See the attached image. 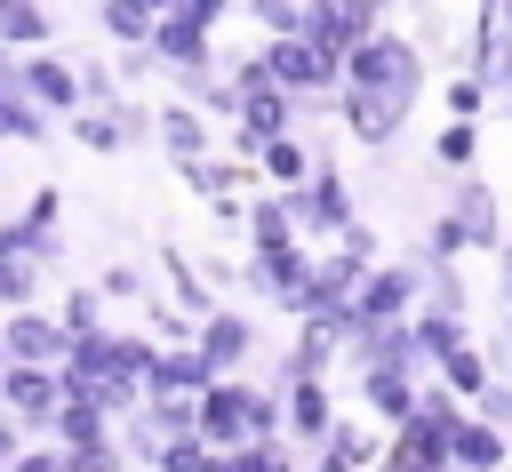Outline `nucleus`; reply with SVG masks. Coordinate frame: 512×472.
Returning a JSON list of instances; mask_svg holds the SVG:
<instances>
[{
	"label": "nucleus",
	"instance_id": "1",
	"mask_svg": "<svg viewBox=\"0 0 512 472\" xmlns=\"http://www.w3.org/2000/svg\"><path fill=\"white\" fill-rule=\"evenodd\" d=\"M336 88H360L368 104H384L392 128H408V112L424 104V48L408 32H392V24H376L368 40L344 48V80Z\"/></svg>",
	"mask_w": 512,
	"mask_h": 472
},
{
	"label": "nucleus",
	"instance_id": "2",
	"mask_svg": "<svg viewBox=\"0 0 512 472\" xmlns=\"http://www.w3.org/2000/svg\"><path fill=\"white\" fill-rule=\"evenodd\" d=\"M192 432L208 440V448H240V440H272L280 432V392L264 384V376H216L200 400H192Z\"/></svg>",
	"mask_w": 512,
	"mask_h": 472
},
{
	"label": "nucleus",
	"instance_id": "3",
	"mask_svg": "<svg viewBox=\"0 0 512 472\" xmlns=\"http://www.w3.org/2000/svg\"><path fill=\"white\" fill-rule=\"evenodd\" d=\"M312 152H320V160H312V176H304V184H288L280 200H288V216H296V240H304V248H328V240L360 216V200H352V176L328 160V144H312Z\"/></svg>",
	"mask_w": 512,
	"mask_h": 472
},
{
	"label": "nucleus",
	"instance_id": "4",
	"mask_svg": "<svg viewBox=\"0 0 512 472\" xmlns=\"http://www.w3.org/2000/svg\"><path fill=\"white\" fill-rule=\"evenodd\" d=\"M416 296H424V272H416V256H376L368 272H360V288H352V328H368V320H408L416 312ZM344 328V336H352Z\"/></svg>",
	"mask_w": 512,
	"mask_h": 472
},
{
	"label": "nucleus",
	"instance_id": "5",
	"mask_svg": "<svg viewBox=\"0 0 512 472\" xmlns=\"http://www.w3.org/2000/svg\"><path fill=\"white\" fill-rule=\"evenodd\" d=\"M384 16H392V0H304L296 40H312L320 56H336V64H344V48H352V40H368Z\"/></svg>",
	"mask_w": 512,
	"mask_h": 472
},
{
	"label": "nucleus",
	"instance_id": "6",
	"mask_svg": "<svg viewBox=\"0 0 512 472\" xmlns=\"http://www.w3.org/2000/svg\"><path fill=\"white\" fill-rule=\"evenodd\" d=\"M440 216L464 232V248H504V208H496V184L480 168L440 176Z\"/></svg>",
	"mask_w": 512,
	"mask_h": 472
},
{
	"label": "nucleus",
	"instance_id": "7",
	"mask_svg": "<svg viewBox=\"0 0 512 472\" xmlns=\"http://www.w3.org/2000/svg\"><path fill=\"white\" fill-rule=\"evenodd\" d=\"M304 280H312V248H304V240H296V248H248V256H240V288H248L256 304H280L288 320H296Z\"/></svg>",
	"mask_w": 512,
	"mask_h": 472
},
{
	"label": "nucleus",
	"instance_id": "8",
	"mask_svg": "<svg viewBox=\"0 0 512 472\" xmlns=\"http://www.w3.org/2000/svg\"><path fill=\"white\" fill-rule=\"evenodd\" d=\"M192 344H200V360L216 368V376H240V368H256V312L248 304H216V312H200V328H192Z\"/></svg>",
	"mask_w": 512,
	"mask_h": 472
},
{
	"label": "nucleus",
	"instance_id": "9",
	"mask_svg": "<svg viewBox=\"0 0 512 472\" xmlns=\"http://www.w3.org/2000/svg\"><path fill=\"white\" fill-rule=\"evenodd\" d=\"M152 56H160V72H208L216 64V32L192 8H160L152 16Z\"/></svg>",
	"mask_w": 512,
	"mask_h": 472
},
{
	"label": "nucleus",
	"instance_id": "10",
	"mask_svg": "<svg viewBox=\"0 0 512 472\" xmlns=\"http://www.w3.org/2000/svg\"><path fill=\"white\" fill-rule=\"evenodd\" d=\"M56 400H64V376H56V368H32V360H0V408H8L16 424L48 432Z\"/></svg>",
	"mask_w": 512,
	"mask_h": 472
},
{
	"label": "nucleus",
	"instance_id": "11",
	"mask_svg": "<svg viewBox=\"0 0 512 472\" xmlns=\"http://www.w3.org/2000/svg\"><path fill=\"white\" fill-rule=\"evenodd\" d=\"M16 80H24V96L40 104V112H80L88 96H80V72H72V56H56V48H24L16 56Z\"/></svg>",
	"mask_w": 512,
	"mask_h": 472
},
{
	"label": "nucleus",
	"instance_id": "12",
	"mask_svg": "<svg viewBox=\"0 0 512 472\" xmlns=\"http://www.w3.org/2000/svg\"><path fill=\"white\" fill-rule=\"evenodd\" d=\"M328 424H336L328 376H296V384H280V440H288V448H320Z\"/></svg>",
	"mask_w": 512,
	"mask_h": 472
},
{
	"label": "nucleus",
	"instance_id": "13",
	"mask_svg": "<svg viewBox=\"0 0 512 472\" xmlns=\"http://www.w3.org/2000/svg\"><path fill=\"white\" fill-rule=\"evenodd\" d=\"M0 360L56 368V360H64V320H56V312H40V304H16V312H0Z\"/></svg>",
	"mask_w": 512,
	"mask_h": 472
},
{
	"label": "nucleus",
	"instance_id": "14",
	"mask_svg": "<svg viewBox=\"0 0 512 472\" xmlns=\"http://www.w3.org/2000/svg\"><path fill=\"white\" fill-rule=\"evenodd\" d=\"M216 384V368L200 360V344H160L144 368V400H200Z\"/></svg>",
	"mask_w": 512,
	"mask_h": 472
},
{
	"label": "nucleus",
	"instance_id": "15",
	"mask_svg": "<svg viewBox=\"0 0 512 472\" xmlns=\"http://www.w3.org/2000/svg\"><path fill=\"white\" fill-rule=\"evenodd\" d=\"M448 464H464V472H512V432L464 408L456 432H448Z\"/></svg>",
	"mask_w": 512,
	"mask_h": 472
},
{
	"label": "nucleus",
	"instance_id": "16",
	"mask_svg": "<svg viewBox=\"0 0 512 472\" xmlns=\"http://www.w3.org/2000/svg\"><path fill=\"white\" fill-rule=\"evenodd\" d=\"M152 144L168 152V168H184V160H200V152H208V112H200V104H184V96H168V104H152Z\"/></svg>",
	"mask_w": 512,
	"mask_h": 472
},
{
	"label": "nucleus",
	"instance_id": "17",
	"mask_svg": "<svg viewBox=\"0 0 512 472\" xmlns=\"http://www.w3.org/2000/svg\"><path fill=\"white\" fill-rule=\"evenodd\" d=\"M312 160H320V152H312V136H304V128L264 136V144H256V184L288 192V184H304V176H312Z\"/></svg>",
	"mask_w": 512,
	"mask_h": 472
},
{
	"label": "nucleus",
	"instance_id": "18",
	"mask_svg": "<svg viewBox=\"0 0 512 472\" xmlns=\"http://www.w3.org/2000/svg\"><path fill=\"white\" fill-rule=\"evenodd\" d=\"M352 376H360V408H368L384 432L416 408V384H424V376H408V368H352Z\"/></svg>",
	"mask_w": 512,
	"mask_h": 472
},
{
	"label": "nucleus",
	"instance_id": "19",
	"mask_svg": "<svg viewBox=\"0 0 512 472\" xmlns=\"http://www.w3.org/2000/svg\"><path fill=\"white\" fill-rule=\"evenodd\" d=\"M408 328H416V352H424V376L448 360V352H464L472 344V312H432V304H416L408 312Z\"/></svg>",
	"mask_w": 512,
	"mask_h": 472
},
{
	"label": "nucleus",
	"instance_id": "20",
	"mask_svg": "<svg viewBox=\"0 0 512 472\" xmlns=\"http://www.w3.org/2000/svg\"><path fill=\"white\" fill-rule=\"evenodd\" d=\"M48 136H56V112H40L24 96L16 64H8V80H0V144H48Z\"/></svg>",
	"mask_w": 512,
	"mask_h": 472
},
{
	"label": "nucleus",
	"instance_id": "21",
	"mask_svg": "<svg viewBox=\"0 0 512 472\" xmlns=\"http://www.w3.org/2000/svg\"><path fill=\"white\" fill-rule=\"evenodd\" d=\"M240 232H248V248H296V216H288V200H280L272 184H256V192H248Z\"/></svg>",
	"mask_w": 512,
	"mask_h": 472
},
{
	"label": "nucleus",
	"instance_id": "22",
	"mask_svg": "<svg viewBox=\"0 0 512 472\" xmlns=\"http://www.w3.org/2000/svg\"><path fill=\"white\" fill-rule=\"evenodd\" d=\"M48 440H56V448H104V440H112V416H104L96 400L64 392V400H56V416H48Z\"/></svg>",
	"mask_w": 512,
	"mask_h": 472
},
{
	"label": "nucleus",
	"instance_id": "23",
	"mask_svg": "<svg viewBox=\"0 0 512 472\" xmlns=\"http://www.w3.org/2000/svg\"><path fill=\"white\" fill-rule=\"evenodd\" d=\"M184 176V192H200V200H232V192H256V160H184L176 168Z\"/></svg>",
	"mask_w": 512,
	"mask_h": 472
},
{
	"label": "nucleus",
	"instance_id": "24",
	"mask_svg": "<svg viewBox=\"0 0 512 472\" xmlns=\"http://www.w3.org/2000/svg\"><path fill=\"white\" fill-rule=\"evenodd\" d=\"M0 48H56V8L48 0H0Z\"/></svg>",
	"mask_w": 512,
	"mask_h": 472
},
{
	"label": "nucleus",
	"instance_id": "25",
	"mask_svg": "<svg viewBox=\"0 0 512 472\" xmlns=\"http://www.w3.org/2000/svg\"><path fill=\"white\" fill-rule=\"evenodd\" d=\"M160 272H168V296H176V304H184L192 320H200V312H216V288H208V272H200V264H192V256H184L176 240L160 248Z\"/></svg>",
	"mask_w": 512,
	"mask_h": 472
},
{
	"label": "nucleus",
	"instance_id": "26",
	"mask_svg": "<svg viewBox=\"0 0 512 472\" xmlns=\"http://www.w3.org/2000/svg\"><path fill=\"white\" fill-rule=\"evenodd\" d=\"M432 168H440V176L480 168V120H440V128H432Z\"/></svg>",
	"mask_w": 512,
	"mask_h": 472
},
{
	"label": "nucleus",
	"instance_id": "27",
	"mask_svg": "<svg viewBox=\"0 0 512 472\" xmlns=\"http://www.w3.org/2000/svg\"><path fill=\"white\" fill-rule=\"evenodd\" d=\"M96 24L112 48H152V8L144 0H96Z\"/></svg>",
	"mask_w": 512,
	"mask_h": 472
},
{
	"label": "nucleus",
	"instance_id": "28",
	"mask_svg": "<svg viewBox=\"0 0 512 472\" xmlns=\"http://www.w3.org/2000/svg\"><path fill=\"white\" fill-rule=\"evenodd\" d=\"M384 440H392V432H368V424H344V416H336V424H328V440H320V448H328V456H336V464H352V472H368V464H376V456H384Z\"/></svg>",
	"mask_w": 512,
	"mask_h": 472
},
{
	"label": "nucleus",
	"instance_id": "29",
	"mask_svg": "<svg viewBox=\"0 0 512 472\" xmlns=\"http://www.w3.org/2000/svg\"><path fill=\"white\" fill-rule=\"evenodd\" d=\"M416 272H424V296H416V304H432V312H472V288H464L456 264H416Z\"/></svg>",
	"mask_w": 512,
	"mask_h": 472
},
{
	"label": "nucleus",
	"instance_id": "30",
	"mask_svg": "<svg viewBox=\"0 0 512 472\" xmlns=\"http://www.w3.org/2000/svg\"><path fill=\"white\" fill-rule=\"evenodd\" d=\"M432 376H440V384H448L456 400H472V392H480V384H488L496 368H488V352H480V344H464V352H448V360H440Z\"/></svg>",
	"mask_w": 512,
	"mask_h": 472
},
{
	"label": "nucleus",
	"instance_id": "31",
	"mask_svg": "<svg viewBox=\"0 0 512 472\" xmlns=\"http://www.w3.org/2000/svg\"><path fill=\"white\" fill-rule=\"evenodd\" d=\"M40 288H48V272H40L32 256H0V312H16V304H40Z\"/></svg>",
	"mask_w": 512,
	"mask_h": 472
},
{
	"label": "nucleus",
	"instance_id": "32",
	"mask_svg": "<svg viewBox=\"0 0 512 472\" xmlns=\"http://www.w3.org/2000/svg\"><path fill=\"white\" fill-rule=\"evenodd\" d=\"M56 320H64V336H96V328H104V288H96V280H88V288H64Z\"/></svg>",
	"mask_w": 512,
	"mask_h": 472
},
{
	"label": "nucleus",
	"instance_id": "33",
	"mask_svg": "<svg viewBox=\"0 0 512 472\" xmlns=\"http://www.w3.org/2000/svg\"><path fill=\"white\" fill-rule=\"evenodd\" d=\"M96 288H104V304H152V288H144V272H136L128 256H112V264L96 272Z\"/></svg>",
	"mask_w": 512,
	"mask_h": 472
},
{
	"label": "nucleus",
	"instance_id": "34",
	"mask_svg": "<svg viewBox=\"0 0 512 472\" xmlns=\"http://www.w3.org/2000/svg\"><path fill=\"white\" fill-rule=\"evenodd\" d=\"M192 328H200V320H192L176 296H168V304H144V336H152V344H192Z\"/></svg>",
	"mask_w": 512,
	"mask_h": 472
},
{
	"label": "nucleus",
	"instance_id": "35",
	"mask_svg": "<svg viewBox=\"0 0 512 472\" xmlns=\"http://www.w3.org/2000/svg\"><path fill=\"white\" fill-rule=\"evenodd\" d=\"M224 464L232 472H280L288 464V440L272 432V440H240V448H224Z\"/></svg>",
	"mask_w": 512,
	"mask_h": 472
},
{
	"label": "nucleus",
	"instance_id": "36",
	"mask_svg": "<svg viewBox=\"0 0 512 472\" xmlns=\"http://www.w3.org/2000/svg\"><path fill=\"white\" fill-rule=\"evenodd\" d=\"M72 72H80V96H88V104H120V96H128V88H120V72H112L104 56H80Z\"/></svg>",
	"mask_w": 512,
	"mask_h": 472
},
{
	"label": "nucleus",
	"instance_id": "37",
	"mask_svg": "<svg viewBox=\"0 0 512 472\" xmlns=\"http://www.w3.org/2000/svg\"><path fill=\"white\" fill-rule=\"evenodd\" d=\"M480 112H488V80L464 64V72L448 80V120H480Z\"/></svg>",
	"mask_w": 512,
	"mask_h": 472
},
{
	"label": "nucleus",
	"instance_id": "38",
	"mask_svg": "<svg viewBox=\"0 0 512 472\" xmlns=\"http://www.w3.org/2000/svg\"><path fill=\"white\" fill-rule=\"evenodd\" d=\"M464 408H472V416H488V424H504V432H512V376H488V384H480V392H472V400H464Z\"/></svg>",
	"mask_w": 512,
	"mask_h": 472
},
{
	"label": "nucleus",
	"instance_id": "39",
	"mask_svg": "<svg viewBox=\"0 0 512 472\" xmlns=\"http://www.w3.org/2000/svg\"><path fill=\"white\" fill-rule=\"evenodd\" d=\"M240 8H248V24H264V40L296 32V16H304V0H240Z\"/></svg>",
	"mask_w": 512,
	"mask_h": 472
},
{
	"label": "nucleus",
	"instance_id": "40",
	"mask_svg": "<svg viewBox=\"0 0 512 472\" xmlns=\"http://www.w3.org/2000/svg\"><path fill=\"white\" fill-rule=\"evenodd\" d=\"M16 216H24L32 232H56V224H64V192H56V184H40V192H32V200H24Z\"/></svg>",
	"mask_w": 512,
	"mask_h": 472
},
{
	"label": "nucleus",
	"instance_id": "41",
	"mask_svg": "<svg viewBox=\"0 0 512 472\" xmlns=\"http://www.w3.org/2000/svg\"><path fill=\"white\" fill-rule=\"evenodd\" d=\"M8 472H64V448H56V440H32V448H24Z\"/></svg>",
	"mask_w": 512,
	"mask_h": 472
},
{
	"label": "nucleus",
	"instance_id": "42",
	"mask_svg": "<svg viewBox=\"0 0 512 472\" xmlns=\"http://www.w3.org/2000/svg\"><path fill=\"white\" fill-rule=\"evenodd\" d=\"M24 432H32V424H16V416H8V408H0V464H16V456H24V448H32V440H24Z\"/></svg>",
	"mask_w": 512,
	"mask_h": 472
},
{
	"label": "nucleus",
	"instance_id": "43",
	"mask_svg": "<svg viewBox=\"0 0 512 472\" xmlns=\"http://www.w3.org/2000/svg\"><path fill=\"white\" fill-rule=\"evenodd\" d=\"M176 8H192V16H200V24H208V32H216V24H224V16H232V8H240V0H176Z\"/></svg>",
	"mask_w": 512,
	"mask_h": 472
},
{
	"label": "nucleus",
	"instance_id": "44",
	"mask_svg": "<svg viewBox=\"0 0 512 472\" xmlns=\"http://www.w3.org/2000/svg\"><path fill=\"white\" fill-rule=\"evenodd\" d=\"M496 288H504V320H512V240L496 248Z\"/></svg>",
	"mask_w": 512,
	"mask_h": 472
},
{
	"label": "nucleus",
	"instance_id": "45",
	"mask_svg": "<svg viewBox=\"0 0 512 472\" xmlns=\"http://www.w3.org/2000/svg\"><path fill=\"white\" fill-rule=\"evenodd\" d=\"M8 64H16V48H0V80H8Z\"/></svg>",
	"mask_w": 512,
	"mask_h": 472
},
{
	"label": "nucleus",
	"instance_id": "46",
	"mask_svg": "<svg viewBox=\"0 0 512 472\" xmlns=\"http://www.w3.org/2000/svg\"><path fill=\"white\" fill-rule=\"evenodd\" d=\"M144 8H152V16H160V8H176V0H144Z\"/></svg>",
	"mask_w": 512,
	"mask_h": 472
},
{
	"label": "nucleus",
	"instance_id": "47",
	"mask_svg": "<svg viewBox=\"0 0 512 472\" xmlns=\"http://www.w3.org/2000/svg\"><path fill=\"white\" fill-rule=\"evenodd\" d=\"M440 472H464V464H440Z\"/></svg>",
	"mask_w": 512,
	"mask_h": 472
},
{
	"label": "nucleus",
	"instance_id": "48",
	"mask_svg": "<svg viewBox=\"0 0 512 472\" xmlns=\"http://www.w3.org/2000/svg\"><path fill=\"white\" fill-rule=\"evenodd\" d=\"M152 472H160V464H152Z\"/></svg>",
	"mask_w": 512,
	"mask_h": 472
},
{
	"label": "nucleus",
	"instance_id": "49",
	"mask_svg": "<svg viewBox=\"0 0 512 472\" xmlns=\"http://www.w3.org/2000/svg\"><path fill=\"white\" fill-rule=\"evenodd\" d=\"M0 472H8V464H0Z\"/></svg>",
	"mask_w": 512,
	"mask_h": 472
}]
</instances>
